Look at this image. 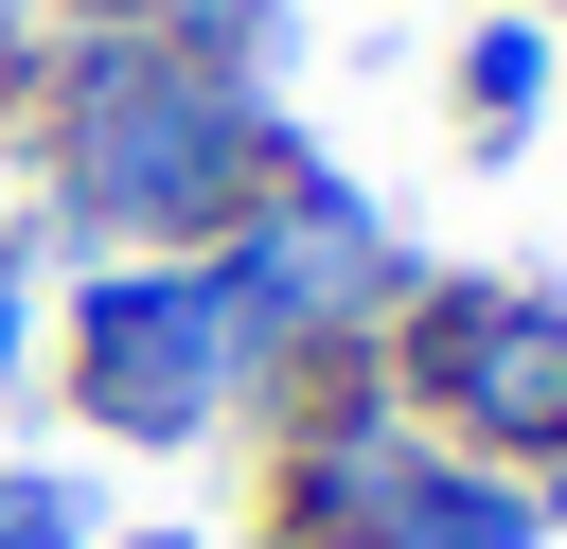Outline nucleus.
Here are the masks:
<instances>
[{"mask_svg":"<svg viewBox=\"0 0 567 549\" xmlns=\"http://www.w3.org/2000/svg\"><path fill=\"white\" fill-rule=\"evenodd\" d=\"M425 407L443 425H496V443H567V301H425Z\"/></svg>","mask_w":567,"mask_h":549,"instance_id":"f03ea898","label":"nucleus"},{"mask_svg":"<svg viewBox=\"0 0 567 549\" xmlns=\"http://www.w3.org/2000/svg\"><path fill=\"white\" fill-rule=\"evenodd\" d=\"M71 531H89V514H71L53 478H0V549H71Z\"/></svg>","mask_w":567,"mask_h":549,"instance_id":"423d86ee","label":"nucleus"},{"mask_svg":"<svg viewBox=\"0 0 567 549\" xmlns=\"http://www.w3.org/2000/svg\"><path fill=\"white\" fill-rule=\"evenodd\" d=\"M230 159H248V124L195 53H89V89H71V195L89 213H213Z\"/></svg>","mask_w":567,"mask_h":549,"instance_id":"f257e3e1","label":"nucleus"},{"mask_svg":"<svg viewBox=\"0 0 567 549\" xmlns=\"http://www.w3.org/2000/svg\"><path fill=\"white\" fill-rule=\"evenodd\" d=\"M159 549H177V531H159Z\"/></svg>","mask_w":567,"mask_h":549,"instance_id":"1a4fd4ad","label":"nucleus"},{"mask_svg":"<svg viewBox=\"0 0 567 549\" xmlns=\"http://www.w3.org/2000/svg\"><path fill=\"white\" fill-rule=\"evenodd\" d=\"M18 336H35V301H18V248H0V372H18Z\"/></svg>","mask_w":567,"mask_h":549,"instance_id":"0eeeda50","label":"nucleus"},{"mask_svg":"<svg viewBox=\"0 0 567 549\" xmlns=\"http://www.w3.org/2000/svg\"><path fill=\"white\" fill-rule=\"evenodd\" d=\"M514 531H532V514H514V496H478V478H443V460H425V478H390V549H514Z\"/></svg>","mask_w":567,"mask_h":549,"instance_id":"20e7f679","label":"nucleus"},{"mask_svg":"<svg viewBox=\"0 0 567 549\" xmlns=\"http://www.w3.org/2000/svg\"><path fill=\"white\" fill-rule=\"evenodd\" d=\"M532 71H549V53L496 18V35H478V71H461V89H478V124H514V106H532Z\"/></svg>","mask_w":567,"mask_h":549,"instance_id":"39448f33","label":"nucleus"},{"mask_svg":"<svg viewBox=\"0 0 567 549\" xmlns=\"http://www.w3.org/2000/svg\"><path fill=\"white\" fill-rule=\"evenodd\" d=\"M106 18H213V0H106Z\"/></svg>","mask_w":567,"mask_h":549,"instance_id":"6e6552de","label":"nucleus"},{"mask_svg":"<svg viewBox=\"0 0 567 549\" xmlns=\"http://www.w3.org/2000/svg\"><path fill=\"white\" fill-rule=\"evenodd\" d=\"M213 372H230L213 283H106V301H89V407H106V425H195Z\"/></svg>","mask_w":567,"mask_h":549,"instance_id":"7ed1b4c3","label":"nucleus"}]
</instances>
